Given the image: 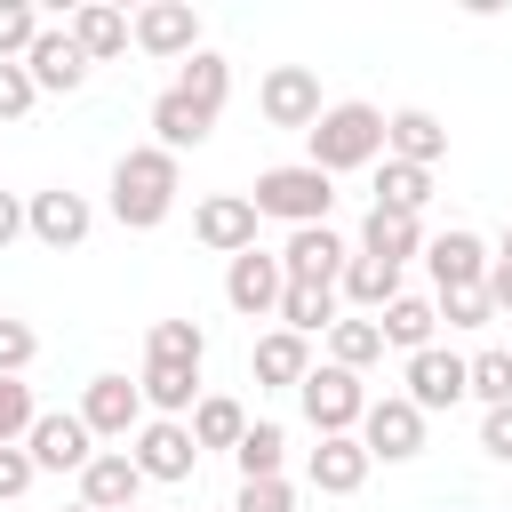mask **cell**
<instances>
[{
    "instance_id": "obj_13",
    "label": "cell",
    "mask_w": 512,
    "mask_h": 512,
    "mask_svg": "<svg viewBox=\"0 0 512 512\" xmlns=\"http://www.w3.org/2000/svg\"><path fill=\"white\" fill-rule=\"evenodd\" d=\"M424 264H432V280H440V296H456V288H488V248H480V232H440V240H424Z\"/></svg>"
},
{
    "instance_id": "obj_2",
    "label": "cell",
    "mask_w": 512,
    "mask_h": 512,
    "mask_svg": "<svg viewBox=\"0 0 512 512\" xmlns=\"http://www.w3.org/2000/svg\"><path fill=\"white\" fill-rule=\"evenodd\" d=\"M304 144H312V168H320V176L376 168V160H384V112H376V104H328Z\"/></svg>"
},
{
    "instance_id": "obj_33",
    "label": "cell",
    "mask_w": 512,
    "mask_h": 512,
    "mask_svg": "<svg viewBox=\"0 0 512 512\" xmlns=\"http://www.w3.org/2000/svg\"><path fill=\"white\" fill-rule=\"evenodd\" d=\"M232 464H240V480H280V464H288V432H280V424H248V440L232 448Z\"/></svg>"
},
{
    "instance_id": "obj_19",
    "label": "cell",
    "mask_w": 512,
    "mask_h": 512,
    "mask_svg": "<svg viewBox=\"0 0 512 512\" xmlns=\"http://www.w3.org/2000/svg\"><path fill=\"white\" fill-rule=\"evenodd\" d=\"M368 464H376V456L360 448V432H328V440L312 448V488H320V496H352V488L368 480Z\"/></svg>"
},
{
    "instance_id": "obj_12",
    "label": "cell",
    "mask_w": 512,
    "mask_h": 512,
    "mask_svg": "<svg viewBox=\"0 0 512 512\" xmlns=\"http://www.w3.org/2000/svg\"><path fill=\"white\" fill-rule=\"evenodd\" d=\"M192 232H200V248H216V256H248V248H256V200H248V192H216V200H200Z\"/></svg>"
},
{
    "instance_id": "obj_46",
    "label": "cell",
    "mask_w": 512,
    "mask_h": 512,
    "mask_svg": "<svg viewBox=\"0 0 512 512\" xmlns=\"http://www.w3.org/2000/svg\"><path fill=\"white\" fill-rule=\"evenodd\" d=\"M504 264H512V224H504Z\"/></svg>"
},
{
    "instance_id": "obj_41",
    "label": "cell",
    "mask_w": 512,
    "mask_h": 512,
    "mask_svg": "<svg viewBox=\"0 0 512 512\" xmlns=\"http://www.w3.org/2000/svg\"><path fill=\"white\" fill-rule=\"evenodd\" d=\"M32 96H40V88H32V72H24V64H0V120H24V112H32Z\"/></svg>"
},
{
    "instance_id": "obj_5",
    "label": "cell",
    "mask_w": 512,
    "mask_h": 512,
    "mask_svg": "<svg viewBox=\"0 0 512 512\" xmlns=\"http://www.w3.org/2000/svg\"><path fill=\"white\" fill-rule=\"evenodd\" d=\"M360 448H368V456H384V464H408V456L424 448V408H416L408 392L368 400V416H360Z\"/></svg>"
},
{
    "instance_id": "obj_38",
    "label": "cell",
    "mask_w": 512,
    "mask_h": 512,
    "mask_svg": "<svg viewBox=\"0 0 512 512\" xmlns=\"http://www.w3.org/2000/svg\"><path fill=\"white\" fill-rule=\"evenodd\" d=\"M440 320L448 328H488L496 304H488V288H456V296H440Z\"/></svg>"
},
{
    "instance_id": "obj_35",
    "label": "cell",
    "mask_w": 512,
    "mask_h": 512,
    "mask_svg": "<svg viewBox=\"0 0 512 512\" xmlns=\"http://www.w3.org/2000/svg\"><path fill=\"white\" fill-rule=\"evenodd\" d=\"M32 424H40V408H32V384L0 376V448H24V440H32Z\"/></svg>"
},
{
    "instance_id": "obj_30",
    "label": "cell",
    "mask_w": 512,
    "mask_h": 512,
    "mask_svg": "<svg viewBox=\"0 0 512 512\" xmlns=\"http://www.w3.org/2000/svg\"><path fill=\"white\" fill-rule=\"evenodd\" d=\"M336 288H344V296H352L360 312H384V304L400 296V264H376V256H352Z\"/></svg>"
},
{
    "instance_id": "obj_48",
    "label": "cell",
    "mask_w": 512,
    "mask_h": 512,
    "mask_svg": "<svg viewBox=\"0 0 512 512\" xmlns=\"http://www.w3.org/2000/svg\"><path fill=\"white\" fill-rule=\"evenodd\" d=\"M136 512H144V504H136Z\"/></svg>"
},
{
    "instance_id": "obj_39",
    "label": "cell",
    "mask_w": 512,
    "mask_h": 512,
    "mask_svg": "<svg viewBox=\"0 0 512 512\" xmlns=\"http://www.w3.org/2000/svg\"><path fill=\"white\" fill-rule=\"evenodd\" d=\"M32 352H40V344H32V328L0 312V376H24V368H32Z\"/></svg>"
},
{
    "instance_id": "obj_16",
    "label": "cell",
    "mask_w": 512,
    "mask_h": 512,
    "mask_svg": "<svg viewBox=\"0 0 512 512\" xmlns=\"http://www.w3.org/2000/svg\"><path fill=\"white\" fill-rule=\"evenodd\" d=\"M136 488H144V472L128 448H96L80 472V504H96V512H136Z\"/></svg>"
},
{
    "instance_id": "obj_17",
    "label": "cell",
    "mask_w": 512,
    "mask_h": 512,
    "mask_svg": "<svg viewBox=\"0 0 512 512\" xmlns=\"http://www.w3.org/2000/svg\"><path fill=\"white\" fill-rule=\"evenodd\" d=\"M136 48L144 56H200V16L184 0H152V8H136Z\"/></svg>"
},
{
    "instance_id": "obj_47",
    "label": "cell",
    "mask_w": 512,
    "mask_h": 512,
    "mask_svg": "<svg viewBox=\"0 0 512 512\" xmlns=\"http://www.w3.org/2000/svg\"><path fill=\"white\" fill-rule=\"evenodd\" d=\"M72 512H96V504H72Z\"/></svg>"
},
{
    "instance_id": "obj_23",
    "label": "cell",
    "mask_w": 512,
    "mask_h": 512,
    "mask_svg": "<svg viewBox=\"0 0 512 512\" xmlns=\"http://www.w3.org/2000/svg\"><path fill=\"white\" fill-rule=\"evenodd\" d=\"M376 328H384V344H400V352L416 360V352H432V328H440V304H424V296H392V304L376 312Z\"/></svg>"
},
{
    "instance_id": "obj_37",
    "label": "cell",
    "mask_w": 512,
    "mask_h": 512,
    "mask_svg": "<svg viewBox=\"0 0 512 512\" xmlns=\"http://www.w3.org/2000/svg\"><path fill=\"white\" fill-rule=\"evenodd\" d=\"M472 400L512 408V352H480V360H472Z\"/></svg>"
},
{
    "instance_id": "obj_28",
    "label": "cell",
    "mask_w": 512,
    "mask_h": 512,
    "mask_svg": "<svg viewBox=\"0 0 512 512\" xmlns=\"http://www.w3.org/2000/svg\"><path fill=\"white\" fill-rule=\"evenodd\" d=\"M304 376H312V352H304V336H288V328L256 336V384H304Z\"/></svg>"
},
{
    "instance_id": "obj_4",
    "label": "cell",
    "mask_w": 512,
    "mask_h": 512,
    "mask_svg": "<svg viewBox=\"0 0 512 512\" xmlns=\"http://www.w3.org/2000/svg\"><path fill=\"white\" fill-rule=\"evenodd\" d=\"M296 400H304V416H312V432L328 440V432H360V416H368V392H360V376L352 368H312L304 384H296Z\"/></svg>"
},
{
    "instance_id": "obj_6",
    "label": "cell",
    "mask_w": 512,
    "mask_h": 512,
    "mask_svg": "<svg viewBox=\"0 0 512 512\" xmlns=\"http://www.w3.org/2000/svg\"><path fill=\"white\" fill-rule=\"evenodd\" d=\"M80 424H88L96 440H128V432H144V384H128V376H88V392H80Z\"/></svg>"
},
{
    "instance_id": "obj_27",
    "label": "cell",
    "mask_w": 512,
    "mask_h": 512,
    "mask_svg": "<svg viewBox=\"0 0 512 512\" xmlns=\"http://www.w3.org/2000/svg\"><path fill=\"white\" fill-rule=\"evenodd\" d=\"M280 328H288V336H320V328H336V288H304V280H288V288H280Z\"/></svg>"
},
{
    "instance_id": "obj_10",
    "label": "cell",
    "mask_w": 512,
    "mask_h": 512,
    "mask_svg": "<svg viewBox=\"0 0 512 512\" xmlns=\"http://www.w3.org/2000/svg\"><path fill=\"white\" fill-rule=\"evenodd\" d=\"M344 264H352V248H344L328 224H304V232H288V248H280V272L304 280V288H336Z\"/></svg>"
},
{
    "instance_id": "obj_31",
    "label": "cell",
    "mask_w": 512,
    "mask_h": 512,
    "mask_svg": "<svg viewBox=\"0 0 512 512\" xmlns=\"http://www.w3.org/2000/svg\"><path fill=\"white\" fill-rule=\"evenodd\" d=\"M192 440H200V448H240V440H248V408L224 400V392H208V400L192 408Z\"/></svg>"
},
{
    "instance_id": "obj_21",
    "label": "cell",
    "mask_w": 512,
    "mask_h": 512,
    "mask_svg": "<svg viewBox=\"0 0 512 512\" xmlns=\"http://www.w3.org/2000/svg\"><path fill=\"white\" fill-rule=\"evenodd\" d=\"M208 128H216V120H208L184 88H160V96H152V136H160V152H192V144H208Z\"/></svg>"
},
{
    "instance_id": "obj_32",
    "label": "cell",
    "mask_w": 512,
    "mask_h": 512,
    "mask_svg": "<svg viewBox=\"0 0 512 512\" xmlns=\"http://www.w3.org/2000/svg\"><path fill=\"white\" fill-rule=\"evenodd\" d=\"M328 360L352 368V376L376 368V360H384V328H376V320H336V328H328Z\"/></svg>"
},
{
    "instance_id": "obj_1",
    "label": "cell",
    "mask_w": 512,
    "mask_h": 512,
    "mask_svg": "<svg viewBox=\"0 0 512 512\" xmlns=\"http://www.w3.org/2000/svg\"><path fill=\"white\" fill-rule=\"evenodd\" d=\"M168 208H176V152H160V144L120 152V168H112V216L128 232H152Z\"/></svg>"
},
{
    "instance_id": "obj_44",
    "label": "cell",
    "mask_w": 512,
    "mask_h": 512,
    "mask_svg": "<svg viewBox=\"0 0 512 512\" xmlns=\"http://www.w3.org/2000/svg\"><path fill=\"white\" fill-rule=\"evenodd\" d=\"M488 304H496V312H512V264H504V256L488 264Z\"/></svg>"
},
{
    "instance_id": "obj_20",
    "label": "cell",
    "mask_w": 512,
    "mask_h": 512,
    "mask_svg": "<svg viewBox=\"0 0 512 512\" xmlns=\"http://www.w3.org/2000/svg\"><path fill=\"white\" fill-rule=\"evenodd\" d=\"M440 152H448V128H440L432 112H416V104H408V112H392V120H384V160H408V168H432Z\"/></svg>"
},
{
    "instance_id": "obj_26",
    "label": "cell",
    "mask_w": 512,
    "mask_h": 512,
    "mask_svg": "<svg viewBox=\"0 0 512 512\" xmlns=\"http://www.w3.org/2000/svg\"><path fill=\"white\" fill-rule=\"evenodd\" d=\"M144 408H160V416H184V408H200V368H168V360H144Z\"/></svg>"
},
{
    "instance_id": "obj_40",
    "label": "cell",
    "mask_w": 512,
    "mask_h": 512,
    "mask_svg": "<svg viewBox=\"0 0 512 512\" xmlns=\"http://www.w3.org/2000/svg\"><path fill=\"white\" fill-rule=\"evenodd\" d=\"M240 512H296L288 480H240Z\"/></svg>"
},
{
    "instance_id": "obj_24",
    "label": "cell",
    "mask_w": 512,
    "mask_h": 512,
    "mask_svg": "<svg viewBox=\"0 0 512 512\" xmlns=\"http://www.w3.org/2000/svg\"><path fill=\"white\" fill-rule=\"evenodd\" d=\"M72 40H80V56H88V64H104V56H120V48L136 40V24H128L120 8H104V0H88V8L72 16Z\"/></svg>"
},
{
    "instance_id": "obj_9",
    "label": "cell",
    "mask_w": 512,
    "mask_h": 512,
    "mask_svg": "<svg viewBox=\"0 0 512 512\" xmlns=\"http://www.w3.org/2000/svg\"><path fill=\"white\" fill-rule=\"evenodd\" d=\"M256 104H264V120H272V128H304V136H312V120L328 112V104H320V80H312L304 64H280V72H264Z\"/></svg>"
},
{
    "instance_id": "obj_25",
    "label": "cell",
    "mask_w": 512,
    "mask_h": 512,
    "mask_svg": "<svg viewBox=\"0 0 512 512\" xmlns=\"http://www.w3.org/2000/svg\"><path fill=\"white\" fill-rule=\"evenodd\" d=\"M424 200H432V168L376 160V208H392V216H424Z\"/></svg>"
},
{
    "instance_id": "obj_22",
    "label": "cell",
    "mask_w": 512,
    "mask_h": 512,
    "mask_svg": "<svg viewBox=\"0 0 512 512\" xmlns=\"http://www.w3.org/2000/svg\"><path fill=\"white\" fill-rule=\"evenodd\" d=\"M360 256H376V264H408V256H424V224H416V216H392V208H368V224H360Z\"/></svg>"
},
{
    "instance_id": "obj_18",
    "label": "cell",
    "mask_w": 512,
    "mask_h": 512,
    "mask_svg": "<svg viewBox=\"0 0 512 512\" xmlns=\"http://www.w3.org/2000/svg\"><path fill=\"white\" fill-rule=\"evenodd\" d=\"M24 72H32V88H48V96H72V88L88 80V56H80V40H72V24H64V32L48 24V32L32 40V56H24Z\"/></svg>"
},
{
    "instance_id": "obj_7",
    "label": "cell",
    "mask_w": 512,
    "mask_h": 512,
    "mask_svg": "<svg viewBox=\"0 0 512 512\" xmlns=\"http://www.w3.org/2000/svg\"><path fill=\"white\" fill-rule=\"evenodd\" d=\"M280 288H288V272H280V256H264V248H248V256L224 264V304H232L240 320L280 312Z\"/></svg>"
},
{
    "instance_id": "obj_36",
    "label": "cell",
    "mask_w": 512,
    "mask_h": 512,
    "mask_svg": "<svg viewBox=\"0 0 512 512\" xmlns=\"http://www.w3.org/2000/svg\"><path fill=\"white\" fill-rule=\"evenodd\" d=\"M40 32H48V24H40V16L24 8V0H0V64H24Z\"/></svg>"
},
{
    "instance_id": "obj_29",
    "label": "cell",
    "mask_w": 512,
    "mask_h": 512,
    "mask_svg": "<svg viewBox=\"0 0 512 512\" xmlns=\"http://www.w3.org/2000/svg\"><path fill=\"white\" fill-rule=\"evenodd\" d=\"M176 88H184V96H192V104H200V112L216 120V112H224V96H232V64L200 48V56H184V72H176Z\"/></svg>"
},
{
    "instance_id": "obj_15",
    "label": "cell",
    "mask_w": 512,
    "mask_h": 512,
    "mask_svg": "<svg viewBox=\"0 0 512 512\" xmlns=\"http://www.w3.org/2000/svg\"><path fill=\"white\" fill-rule=\"evenodd\" d=\"M24 448H32V464H40V472H88L96 432H88L80 416H64V408H56V416H40V424H32V440H24Z\"/></svg>"
},
{
    "instance_id": "obj_43",
    "label": "cell",
    "mask_w": 512,
    "mask_h": 512,
    "mask_svg": "<svg viewBox=\"0 0 512 512\" xmlns=\"http://www.w3.org/2000/svg\"><path fill=\"white\" fill-rule=\"evenodd\" d=\"M480 448H488L496 464H512V408H488V416H480Z\"/></svg>"
},
{
    "instance_id": "obj_11",
    "label": "cell",
    "mask_w": 512,
    "mask_h": 512,
    "mask_svg": "<svg viewBox=\"0 0 512 512\" xmlns=\"http://www.w3.org/2000/svg\"><path fill=\"white\" fill-rule=\"evenodd\" d=\"M88 224H96V208L80 200V192H32V208H24V232L40 240V248H80L88 240Z\"/></svg>"
},
{
    "instance_id": "obj_14",
    "label": "cell",
    "mask_w": 512,
    "mask_h": 512,
    "mask_svg": "<svg viewBox=\"0 0 512 512\" xmlns=\"http://www.w3.org/2000/svg\"><path fill=\"white\" fill-rule=\"evenodd\" d=\"M464 392H472V360H456V352H440V344L408 360V400H416L424 416H432V408H456Z\"/></svg>"
},
{
    "instance_id": "obj_3",
    "label": "cell",
    "mask_w": 512,
    "mask_h": 512,
    "mask_svg": "<svg viewBox=\"0 0 512 512\" xmlns=\"http://www.w3.org/2000/svg\"><path fill=\"white\" fill-rule=\"evenodd\" d=\"M248 200H256V216H280V224H296V232H304V224H328L336 184H328L312 160H296V168H264Z\"/></svg>"
},
{
    "instance_id": "obj_8",
    "label": "cell",
    "mask_w": 512,
    "mask_h": 512,
    "mask_svg": "<svg viewBox=\"0 0 512 512\" xmlns=\"http://www.w3.org/2000/svg\"><path fill=\"white\" fill-rule=\"evenodd\" d=\"M136 472L144 480H192V464H200V440H192V424H176V416H152L144 432H136Z\"/></svg>"
},
{
    "instance_id": "obj_34",
    "label": "cell",
    "mask_w": 512,
    "mask_h": 512,
    "mask_svg": "<svg viewBox=\"0 0 512 512\" xmlns=\"http://www.w3.org/2000/svg\"><path fill=\"white\" fill-rule=\"evenodd\" d=\"M200 352H208L200 320H152V360H168V368H200Z\"/></svg>"
},
{
    "instance_id": "obj_42",
    "label": "cell",
    "mask_w": 512,
    "mask_h": 512,
    "mask_svg": "<svg viewBox=\"0 0 512 512\" xmlns=\"http://www.w3.org/2000/svg\"><path fill=\"white\" fill-rule=\"evenodd\" d=\"M32 472H40L32 448H0V504H16V496L32 488Z\"/></svg>"
},
{
    "instance_id": "obj_45",
    "label": "cell",
    "mask_w": 512,
    "mask_h": 512,
    "mask_svg": "<svg viewBox=\"0 0 512 512\" xmlns=\"http://www.w3.org/2000/svg\"><path fill=\"white\" fill-rule=\"evenodd\" d=\"M24 232V208H16V192H0V248Z\"/></svg>"
}]
</instances>
